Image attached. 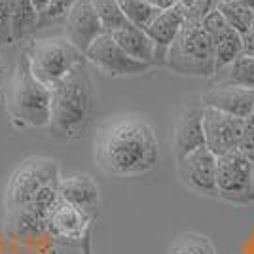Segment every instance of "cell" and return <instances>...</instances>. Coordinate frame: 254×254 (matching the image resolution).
<instances>
[{
	"instance_id": "9a60e30c",
	"label": "cell",
	"mask_w": 254,
	"mask_h": 254,
	"mask_svg": "<svg viewBox=\"0 0 254 254\" xmlns=\"http://www.w3.org/2000/svg\"><path fill=\"white\" fill-rule=\"evenodd\" d=\"M201 103L203 106L220 110L224 114L247 120L254 110V89L233 87V85L209 87L201 95Z\"/></svg>"
},
{
	"instance_id": "44dd1931",
	"label": "cell",
	"mask_w": 254,
	"mask_h": 254,
	"mask_svg": "<svg viewBox=\"0 0 254 254\" xmlns=\"http://www.w3.org/2000/svg\"><path fill=\"white\" fill-rule=\"evenodd\" d=\"M218 11L224 15L226 23L232 27L235 32L245 36L253 29L254 25V10L245 6L241 0H230V2H220Z\"/></svg>"
},
{
	"instance_id": "4dcf8cb0",
	"label": "cell",
	"mask_w": 254,
	"mask_h": 254,
	"mask_svg": "<svg viewBox=\"0 0 254 254\" xmlns=\"http://www.w3.org/2000/svg\"><path fill=\"white\" fill-rule=\"evenodd\" d=\"M31 2V6L34 8V11L40 15V13H44L46 11V8H48V4H50V0H29Z\"/></svg>"
},
{
	"instance_id": "e0dca14e",
	"label": "cell",
	"mask_w": 254,
	"mask_h": 254,
	"mask_svg": "<svg viewBox=\"0 0 254 254\" xmlns=\"http://www.w3.org/2000/svg\"><path fill=\"white\" fill-rule=\"evenodd\" d=\"M110 36L127 55H131L133 59H137L140 63L154 66V42L150 40L146 31H142L127 21L124 27H120Z\"/></svg>"
},
{
	"instance_id": "ffe728a7",
	"label": "cell",
	"mask_w": 254,
	"mask_h": 254,
	"mask_svg": "<svg viewBox=\"0 0 254 254\" xmlns=\"http://www.w3.org/2000/svg\"><path fill=\"white\" fill-rule=\"evenodd\" d=\"M38 31V13L34 11L29 0H17L11 21V38L13 42H21L31 38Z\"/></svg>"
},
{
	"instance_id": "277c9868",
	"label": "cell",
	"mask_w": 254,
	"mask_h": 254,
	"mask_svg": "<svg viewBox=\"0 0 254 254\" xmlns=\"http://www.w3.org/2000/svg\"><path fill=\"white\" fill-rule=\"evenodd\" d=\"M175 74L212 78L214 46L212 38L197 19H184L177 38L171 44L165 64Z\"/></svg>"
},
{
	"instance_id": "52a82bcc",
	"label": "cell",
	"mask_w": 254,
	"mask_h": 254,
	"mask_svg": "<svg viewBox=\"0 0 254 254\" xmlns=\"http://www.w3.org/2000/svg\"><path fill=\"white\" fill-rule=\"evenodd\" d=\"M216 191L218 197L233 205L254 203V163L235 148L216 158Z\"/></svg>"
},
{
	"instance_id": "30bf717a",
	"label": "cell",
	"mask_w": 254,
	"mask_h": 254,
	"mask_svg": "<svg viewBox=\"0 0 254 254\" xmlns=\"http://www.w3.org/2000/svg\"><path fill=\"white\" fill-rule=\"evenodd\" d=\"M177 175L184 188H188L193 193L218 199L216 182H214L216 156L207 146L177 159Z\"/></svg>"
},
{
	"instance_id": "83f0119b",
	"label": "cell",
	"mask_w": 254,
	"mask_h": 254,
	"mask_svg": "<svg viewBox=\"0 0 254 254\" xmlns=\"http://www.w3.org/2000/svg\"><path fill=\"white\" fill-rule=\"evenodd\" d=\"M218 4H220L218 0H193V8H191V11L184 19H197V21H201L209 11L218 8Z\"/></svg>"
},
{
	"instance_id": "f546056e",
	"label": "cell",
	"mask_w": 254,
	"mask_h": 254,
	"mask_svg": "<svg viewBox=\"0 0 254 254\" xmlns=\"http://www.w3.org/2000/svg\"><path fill=\"white\" fill-rule=\"evenodd\" d=\"M144 2H148L152 8H156L159 11L167 10V8H171L175 4V0H144Z\"/></svg>"
},
{
	"instance_id": "cb8c5ba5",
	"label": "cell",
	"mask_w": 254,
	"mask_h": 254,
	"mask_svg": "<svg viewBox=\"0 0 254 254\" xmlns=\"http://www.w3.org/2000/svg\"><path fill=\"white\" fill-rule=\"evenodd\" d=\"M91 2H93V8H95L99 21H101L103 31L106 34H112V32L118 31L120 27H124L127 23L126 15L122 13L116 0H91Z\"/></svg>"
},
{
	"instance_id": "484cf974",
	"label": "cell",
	"mask_w": 254,
	"mask_h": 254,
	"mask_svg": "<svg viewBox=\"0 0 254 254\" xmlns=\"http://www.w3.org/2000/svg\"><path fill=\"white\" fill-rule=\"evenodd\" d=\"M17 0H0V46L13 44L11 38V21Z\"/></svg>"
},
{
	"instance_id": "e575fe53",
	"label": "cell",
	"mask_w": 254,
	"mask_h": 254,
	"mask_svg": "<svg viewBox=\"0 0 254 254\" xmlns=\"http://www.w3.org/2000/svg\"><path fill=\"white\" fill-rule=\"evenodd\" d=\"M218 2H230V0H218Z\"/></svg>"
},
{
	"instance_id": "2e32d148",
	"label": "cell",
	"mask_w": 254,
	"mask_h": 254,
	"mask_svg": "<svg viewBox=\"0 0 254 254\" xmlns=\"http://www.w3.org/2000/svg\"><path fill=\"white\" fill-rule=\"evenodd\" d=\"M205 146V135H203V118L201 106L184 110L175 124L173 131V156L175 161L188 156L197 148Z\"/></svg>"
},
{
	"instance_id": "6da1fadb",
	"label": "cell",
	"mask_w": 254,
	"mask_h": 254,
	"mask_svg": "<svg viewBox=\"0 0 254 254\" xmlns=\"http://www.w3.org/2000/svg\"><path fill=\"white\" fill-rule=\"evenodd\" d=\"M93 158L108 177L131 179L156 169L159 159L154 127L137 114H120L103 122L95 135Z\"/></svg>"
},
{
	"instance_id": "d6986e66",
	"label": "cell",
	"mask_w": 254,
	"mask_h": 254,
	"mask_svg": "<svg viewBox=\"0 0 254 254\" xmlns=\"http://www.w3.org/2000/svg\"><path fill=\"white\" fill-rule=\"evenodd\" d=\"M212 46H214V72H216L243 53V36L228 25L222 32L212 36Z\"/></svg>"
},
{
	"instance_id": "9c48e42d",
	"label": "cell",
	"mask_w": 254,
	"mask_h": 254,
	"mask_svg": "<svg viewBox=\"0 0 254 254\" xmlns=\"http://www.w3.org/2000/svg\"><path fill=\"white\" fill-rule=\"evenodd\" d=\"M201 118L205 146L211 150L216 158H220L239 146L245 127H247V120L224 114L220 110H214L209 106H201Z\"/></svg>"
},
{
	"instance_id": "d6a6232c",
	"label": "cell",
	"mask_w": 254,
	"mask_h": 254,
	"mask_svg": "<svg viewBox=\"0 0 254 254\" xmlns=\"http://www.w3.org/2000/svg\"><path fill=\"white\" fill-rule=\"evenodd\" d=\"M82 243H84V254H91V247H89V235L85 237Z\"/></svg>"
},
{
	"instance_id": "7a4b0ae2",
	"label": "cell",
	"mask_w": 254,
	"mask_h": 254,
	"mask_svg": "<svg viewBox=\"0 0 254 254\" xmlns=\"http://www.w3.org/2000/svg\"><path fill=\"white\" fill-rule=\"evenodd\" d=\"M97 89L85 64L76 66L70 74L52 87L48 133L57 142L78 138L95 116Z\"/></svg>"
},
{
	"instance_id": "4316f807",
	"label": "cell",
	"mask_w": 254,
	"mask_h": 254,
	"mask_svg": "<svg viewBox=\"0 0 254 254\" xmlns=\"http://www.w3.org/2000/svg\"><path fill=\"white\" fill-rule=\"evenodd\" d=\"M201 27L207 31V34L209 36H216L218 32H222L226 27H228V23H226V19H224V15L218 11V8L216 10L209 11L205 17L201 19Z\"/></svg>"
},
{
	"instance_id": "3957f363",
	"label": "cell",
	"mask_w": 254,
	"mask_h": 254,
	"mask_svg": "<svg viewBox=\"0 0 254 254\" xmlns=\"http://www.w3.org/2000/svg\"><path fill=\"white\" fill-rule=\"evenodd\" d=\"M52 89L40 84L29 68L23 53L6 87V108L10 118L23 127L44 129L50 122Z\"/></svg>"
},
{
	"instance_id": "5bb4252c",
	"label": "cell",
	"mask_w": 254,
	"mask_h": 254,
	"mask_svg": "<svg viewBox=\"0 0 254 254\" xmlns=\"http://www.w3.org/2000/svg\"><path fill=\"white\" fill-rule=\"evenodd\" d=\"M59 199L68 205H72L80 211L87 212L89 216L95 218L97 209H99V186L89 175L76 173L68 177H61L57 184Z\"/></svg>"
},
{
	"instance_id": "4fadbf2b",
	"label": "cell",
	"mask_w": 254,
	"mask_h": 254,
	"mask_svg": "<svg viewBox=\"0 0 254 254\" xmlns=\"http://www.w3.org/2000/svg\"><path fill=\"white\" fill-rule=\"evenodd\" d=\"M184 23V11L179 4H173L167 10L159 11L156 19L150 23L146 34L154 42V66H163L171 44L177 38Z\"/></svg>"
},
{
	"instance_id": "d4e9b609",
	"label": "cell",
	"mask_w": 254,
	"mask_h": 254,
	"mask_svg": "<svg viewBox=\"0 0 254 254\" xmlns=\"http://www.w3.org/2000/svg\"><path fill=\"white\" fill-rule=\"evenodd\" d=\"M76 2L78 0H50L46 11L38 15V31L64 21V17L68 15V11L74 8Z\"/></svg>"
},
{
	"instance_id": "836d02e7",
	"label": "cell",
	"mask_w": 254,
	"mask_h": 254,
	"mask_svg": "<svg viewBox=\"0 0 254 254\" xmlns=\"http://www.w3.org/2000/svg\"><path fill=\"white\" fill-rule=\"evenodd\" d=\"M241 2H243L245 6H249L251 10H254V0H241Z\"/></svg>"
},
{
	"instance_id": "f1b7e54d",
	"label": "cell",
	"mask_w": 254,
	"mask_h": 254,
	"mask_svg": "<svg viewBox=\"0 0 254 254\" xmlns=\"http://www.w3.org/2000/svg\"><path fill=\"white\" fill-rule=\"evenodd\" d=\"M243 55L254 59V25L253 29L243 36Z\"/></svg>"
},
{
	"instance_id": "603a6c76",
	"label": "cell",
	"mask_w": 254,
	"mask_h": 254,
	"mask_svg": "<svg viewBox=\"0 0 254 254\" xmlns=\"http://www.w3.org/2000/svg\"><path fill=\"white\" fill-rule=\"evenodd\" d=\"M116 4L120 6L122 13L126 15L127 21L138 29H142V31L148 29L150 23L154 21L156 15L159 13V10L152 8L144 0H116Z\"/></svg>"
},
{
	"instance_id": "8992f818",
	"label": "cell",
	"mask_w": 254,
	"mask_h": 254,
	"mask_svg": "<svg viewBox=\"0 0 254 254\" xmlns=\"http://www.w3.org/2000/svg\"><path fill=\"white\" fill-rule=\"evenodd\" d=\"M59 179H61V169L55 159L44 156L23 159L10 175L6 186V197H4L6 212L10 214L17 209L27 207L44 186L59 184Z\"/></svg>"
},
{
	"instance_id": "8fae6325",
	"label": "cell",
	"mask_w": 254,
	"mask_h": 254,
	"mask_svg": "<svg viewBox=\"0 0 254 254\" xmlns=\"http://www.w3.org/2000/svg\"><path fill=\"white\" fill-rule=\"evenodd\" d=\"M103 32H105L103 25L99 21V15L91 0H78L74 8L64 17V38L80 53L87 52V48Z\"/></svg>"
},
{
	"instance_id": "1f68e13d",
	"label": "cell",
	"mask_w": 254,
	"mask_h": 254,
	"mask_svg": "<svg viewBox=\"0 0 254 254\" xmlns=\"http://www.w3.org/2000/svg\"><path fill=\"white\" fill-rule=\"evenodd\" d=\"M4 80H6V63H4V57L0 55V87L4 84Z\"/></svg>"
},
{
	"instance_id": "7c38bea8",
	"label": "cell",
	"mask_w": 254,
	"mask_h": 254,
	"mask_svg": "<svg viewBox=\"0 0 254 254\" xmlns=\"http://www.w3.org/2000/svg\"><path fill=\"white\" fill-rule=\"evenodd\" d=\"M91 222L93 216L59 199L48 216L46 230L64 241H84L89 235Z\"/></svg>"
},
{
	"instance_id": "ac0fdd59",
	"label": "cell",
	"mask_w": 254,
	"mask_h": 254,
	"mask_svg": "<svg viewBox=\"0 0 254 254\" xmlns=\"http://www.w3.org/2000/svg\"><path fill=\"white\" fill-rule=\"evenodd\" d=\"M211 82V87H228V85H233V87L254 89V59L241 53L228 66L216 70L212 74Z\"/></svg>"
},
{
	"instance_id": "ba28073f",
	"label": "cell",
	"mask_w": 254,
	"mask_h": 254,
	"mask_svg": "<svg viewBox=\"0 0 254 254\" xmlns=\"http://www.w3.org/2000/svg\"><path fill=\"white\" fill-rule=\"evenodd\" d=\"M85 61L95 64L101 72L112 78H122V76H137L150 70L152 66L146 63H140L137 59H133L131 55H127L110 34L103 32L95 42L87 48L84 53Z\"/></svg>"
},
{
	"instance_id": "7402d4cb",
	"label": "cell",
	"mask_w": 254,
	"mask_h": 254,
	"mask_svg": "<svg viewBox=\"0 0 254 254\" xmlns=\"http://www.w3.org/2000/svg\"><path fill=\"white\" fill-rule=\"evenodd\" d=\"M167 254H216V247L209 235L184 232L171 243Z\"/></svg>"
},
{
	"instance_id": "5b68a950",
	"label": "cell",
	"mask_w": 254,
	"mask_h": 254,
	"mask_svg": "<svg viewBox=\"0 0 254 254\" xmlns=\"http://www.w3.org/2000/svg\"><path fill=\"white\" fill-rule=\"evenodd\" d=\"M25 55L32 76L50 89L66 78L76 66L87 63L84 53H80L66 38L61 36L34 40Z\"/></svg>"
}]
</instances>
